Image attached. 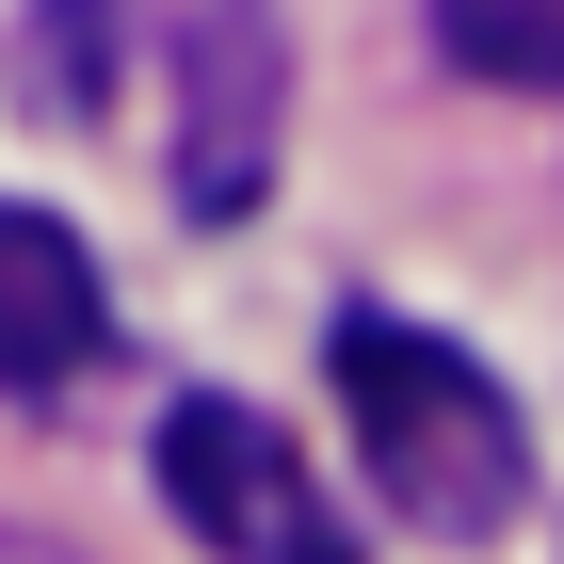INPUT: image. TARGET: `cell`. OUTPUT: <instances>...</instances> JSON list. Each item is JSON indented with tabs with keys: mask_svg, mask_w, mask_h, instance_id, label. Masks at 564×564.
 <instances>
[{
	"mask_svg": "<svg viewBox=\"0 0 564 564\" xmlns=\"http://www.w3.org/2000/svg\"><path fill=\"white\" fill-rule=\"evenodd\" d=\"M162 517L226 564H355V517L323 500V468L291 452V420H259L242 388L162 403Z\"/></svg>",
	"mask_w": 564,
	"mask_h": 564,
	"instance_id": "7a4b0ae2",
	"label": "cell"
},
{
	"mask_svg": "<svg viewBox=\"0 0 564 564\" xmlns=\"http://www.w3.org/2000/svg\"><path fill=\"white\" fill-rule=\"evenodd\" d=\"M97 355H113V291H97L82 226L0 194V403H65Z\"/></svg>",
	"mask_w": 564,
	"mask_h": 564,
	"instance_id": "277c9868",
	"label": "cell"
},
{
	"mask_svg": "<svg viewBox=\"0 0 564 564\" xmlns=\"http://www.w3.org/2000/svg\"><path fill=\"white\" fill-rule=\"evenodd\" d=\"M274 82H291V65H274L259 0H194V33H177V194L210 226L274 177Z\"/></svg>",
	"mask_w": 564,
	"mask_h": 564,
	"instance_id": "3957f363",
	"label": "cell"
},
{
	"mask_svg": "<svg viewBox=\"0 0 564 564\" xmlns=\"http://www.w3.org/2000/svg\"><path fill=\"white\" fill-rule=\"evenodd\" d=\"M435 48H452L468 82L564 97V0H435Z\"/></svg>",
	"mask_w": 564,
	"mask_h": 564,
	"instance_id": "5b68a950",
	"label": "cell"
},
{
	"mask_svg": "<svg viewBox=\"0 0 564 564\" xmlns=\"http://www.w3.org/2000/svg\"><path fill=\"white\" fill-rule=\"evenodd\" d=\"M0 564H82V549H48V532H17V517H0Z\"/></svg>",
	"mask_w": 564,
	"mask_h": 564,
	"instance_id": "8992f818",
	"label": "cell"
},
{
	"mask_svg": "<svg viewBox=\"0 0 564 564\" xmlns=\"http://www.w3.org/2000/svg\"><path fill=\"white\" fill-rule=\"evenodd\" d=\"M323 371H339L355 468L388 484V517H403V532H452V549H484V532L517 517L532 435H517V403H500V371H484V355L420 339V323H388V306H339Z\"/></svg>",
	"mask_w": 564,
	"mask_h": 564,
	"instance_id": "6da1fadb",
	"label": "cell"
}]
</instances>
